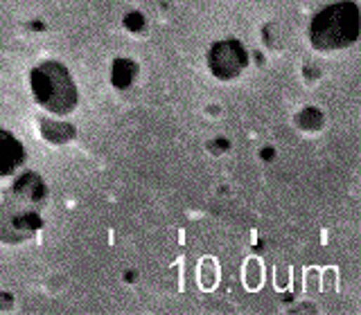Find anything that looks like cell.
<instances>
[{"label":"cell","mask_w":361,"mask_h":315,"mask_svg":"<svg viewBox=\"0 0 361 315\" xmlns=\"http://www.w3.org/2000/svg\"><path fill=\"white\" fill-rule=\"evenodd\" d=\"M244 66H247V54H244L242 46L235 41L217 43L210 52V68L221 79L237 77Z\"/></svg>","instance_id":"cell-3"},{"label":"cell","mask_w":361,"mask_h":315,"mask_svg":"<svg viewBox=\"0 0 361 315\" xmlns=\"http://www.w3.org/2000/svg\"><path fill=\"white\" fill-rule=\"evenodd\" d=\"M25 162V147L20 145V140L0 128V178H7L16 173Z\"/></svg>","instance_id":"cell-4"},{"label":"cell","mask_w":361,"mask_h":315,"mask_svg":"<svg viewBox=\"0 0 361 315\" xmlns=\"http://www.w3.org/2000/svg\"><path fill=\"white\" fill-rule=\"evenodd\" d=\"M359 36V12L355 3H334L318 12L310 27V41L316 50L332 52L353 46Z\"/></svg>","instance_id":"cell-2"},{"label":"cell","mask_w":361,"mask_h":315,"mask_svg":"<svg viewBox=\"0 0 361 315\" xmlns=\"http://www.w3.org/2000/svg\"><path fill=\"white\" fill-rule=\"evenodd\" d=\"M29 86L34 102L52 115H70L77 108L79 95L70 70L59 61H44L32 70Z\"/></svg>","instance_id":"cell-1"}]
</instances>
